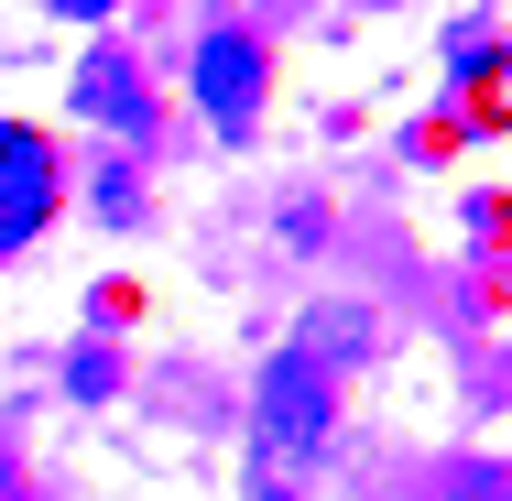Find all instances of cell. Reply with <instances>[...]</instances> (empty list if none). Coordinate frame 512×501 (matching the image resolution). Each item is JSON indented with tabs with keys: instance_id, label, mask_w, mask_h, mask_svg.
<instances>
[{
	"instance_id": "5b68a950",
	"label": "cell",
	"mask_w": 512,
	"mask_h": 501,
	"mask_svg": "<svg viewBox=\"0 0 512 501\" xmlns=\"http://www.w3.org/2000/svg\"><path fill=\"white\" fill-rule=\"evenodd\" d=\"M55 11H66V22H99V11H109V0H55Z\"/></svg>"
},
{
	"instance_id": "277c9868",
	"label": "cell",
	"mask_w": 512,
	"mask_h": 501,
	"mask_svg": "<svg viewBox=\"0 0 512 501\" xmlns=\"http://www.w3.org/2000/svg\"><path fill=\"white\" fill-rule=\"evenodd\" d=\"M77 109H88L99 131H142V77H131L120 55H88V66H77Z\"/></svg>"
},
{
	"instance_id": "7a4b0ae2",
	"label": "cell",
	"mask_w": 512,
	"mask_h": 501,
	"mask_svg": "<svg viewBox=\"0 0 512 501\" xmlns=\"http://www.w3.org/2000/svg\"><path fill=\"white\" fill-rule=\"evenodd\" d=\"M44 207H55V153L0 120V251H22V240L44 229Z\"/></svg>"
},
{
	"instance_id": "3957f363",
	"label": "cell",
	"mask_w": 512,
	"mask_h": 501,
	"mask_svg": "<svg viewBox=\"0 0 512 501\" xmlns=\"http://www.w3.org/2000/svg\"><path fill=\"white\" fill-rule=\"evenodd\" d=\"M197 99L218 131H251V109H262V44L251 33H207L197 44Z\"/></svg>"
},
{
	"instance_id": "6da1fadb",
	"label": "cell",
	"mask_w": 512,
	"mask_h": 501,
	"mask_svg": "<svg viewBox=\"0 0 512 501\" xmlns=\"http://www.w3.org/2000/svg\"><path fill=\"white\" fill-rule=\"evenodd\" d=\"M316 436H327V371H316V349H295L262 371V458L295 469V458H316Z\"/></svg>"
}]
</instances>
